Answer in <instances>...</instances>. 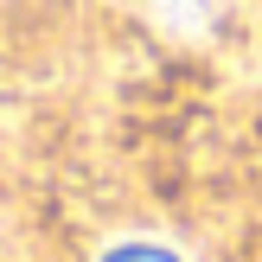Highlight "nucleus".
<instances>
[{"label":"nucleus","instance_id":"nucleus-1","mask_svg":"<svg viewBox=\"0 0 262 262\" xmlns=\"http://www.w3.org/2000/svg\"><path fill=\"white\" fill-rule=\"evenodd\" d=\"M96 262H186V256L166 250V243H154V237H122V243H109Z\"/></svg>","mask_w":262,"mask_h":262}]
</instances>
